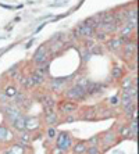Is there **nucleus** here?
<instances>
[{
    "label": "nucleus",
    "mask_w": 139,
    "mask_h": 154,
    "mask_svg": "<svg viewBox=\"0 0 139 154\" xmlns=\"http://www.w3.org/2000/svg\"><path fill=\"white\" fill-rule=\"evenodd\" d=\"M63 96L65 97V100H71V101H75V103H79V101H85L88 99V94L85 92V88L77 85H71L70 88L63 90Z\"/></svg>",
    "instance_id": "obj_1"
},
{
    "label": "nucleus",
    "mask_w": 139,
    "mask_h": 154,
    "mask_svg": "<svg viewBox=\"0 0 139 154\" xmlns=\"http://www.w3.org/2000/svg\"><path fill=\"white\" fill-rule=\"evenodd\" d=\"M54 140H56V144H54V146L58 147V149H61L64 153H70V151H71V147L75 142L74 137H72V135L70 132H67V131L58 132Z\"/></svg>",
    "instance_id": "obj_2"
},
{
    "label": "nucleus",
    "mask_w": 139,
    "mask_h": 154,
    "mask_svg": "<svg viewBox=\"0 0 139 154\" xmlns=\"http://www.w3.org/2000/svg\"><path fill=\"white\" fill-rule=\"evenodd\" d=\"M120 140L118 139V135L115 133V131H113V129H109V131H106L104 133H102L100 135V144H102V151H106L109 150V149H111L113 146H115V144L120 143Z\"/></svg>",
    "instance_id": "obj_3"
},
{
    "label": "nucleus",
    "mask_w": 139,
    "mask_h": 154,
    "mask_svg": "<svg viewBox=\"0 0 139 154\" xmlns=\"http://www.w3.org/2000/svg\"><path fill=\"white\" fill-rule=\"evenodd\" d=\"M2 112H3V117H4V122L10 125L11 122H14L22 114V110L10 101L6 106H2Z\"/></svg>",
    "instance_id": "obj_4"
},
{
    "label": "nucleus",
    "mask_w": 139,
    "mask_h": 154,
    "mask_svg": "<svg viewBox=\"0 0 139 154\" xmlns=\"http://www.w3.org/2000/svg\"><path fill=\"white\" fill-rule=\"evenodd\" d=\"M32 63H35L36 65H42V64H47L50 63V54L47 50V45H40L38 49L35 50L32 56Z\"/></svg>",
    "instance_id": "obj_5"
},
{
    "label": "nucleus",
    "mask_w": 139,
    "mask_h": 154,
    "mask_svg": "<svg viewBox=\"0 0 139 154\" xmlns=\"http://www.w3.org/2000/svg\"><path fill=\"white\" fill-rule=\"evenodd\" d=\"M79 104L75 103V101L71 100H60L57 103V110H58V114L61 115H67V114H74V112H78L79 111Z\"/></svg>",
    "instance_id": "obj_6"
},
{
    "label": "nucleus",
    "mask_w": 139,
    "mask_h": 154,
    "mask_svg": "<svg viewBox=\"0 0 139 154\" xmlns=\"http://www.w3.org/2000/svg\"><path fill=\"white\" fill-rule=\"evenodd\" d=\"M136 46H138V43H136V39L134 40L131 38V39L128 40V42H125L124 45H122V57L125 61H131L134 60V58H136Z\"/></svg>",
    "instance_id": "obj_7"
},
{
    "label": "nucleus",
    "mask_w": 139,
    "mask_h": 154,
    "mask_svg": "<svg viewBox=\"0 0 139 154\" xmlns=\"http://www.w3.org/2000/svg\"><path fill=\"white\" fill-rule=\"evenodd\" d=\"M72 81V76L70 78H54L50 79L49 82V90L50 92H56V93H60L65 89V86Z\"/></svg>",
    "instance_id": "obj_8"
},
{
    "label": "nucleus",
    "mask_w": 139,
    "mask_h": 154,
    "mask_svg": "<svg viewBox=\"0 0 139 154\" xmlns=\"http://www.w3.org/2000/svg\"><path fill=\"white\" fill-rule=\"evenodd\" d=\"M57 99L50 93H43L42 96V104H43V110H45V114H49L52 111H56V107H57Z\"/></svg>",
    "instance_id": "obj_9"
},
{
    "label": "nucleus",
    "mask_w": 139,
    "mask_h": 154,
    "mask_svg": "<svg viewBox=\"0 0 139 154\" xmlns=\"http://www.w3.org/2000/svg\"><path fill=\"white\" fill-rule=\"evenodd\" d=\"M79 119L82 121H97L99 119V114H97L96 107H85L79 108Z\"/></svg>",
    "instance_id": "obj_10"
},
{
    "label": "nucleus",
    "mask_w": 139,
    "mask_h": 154,
    "mask_svg": "<svg viewBox=\"0 0 139 154\" xmlns=\"http://www.w3.org/2000/svg\"><path fill=\"white\" fill-rule=\"evenodd\" d=\"M14 140V133L8 129V126L6 124H0V144H10Z\"/></svg>",
    "instance_id": "obj_11"
},
{
    "label": "nucleus",
    "mask_w": 139,
    "mask_h": 154,
    "mask_svg": "<svg viewBox=\"0 0 139 154\" xmlns=\"http://www.w3.org/2000/svg\"><path fill=\"white\" fill-rule=\"evenodd\" d=\"M42 128V121L39 117H27L25 119V131L28 132H38Z\"/></svg>",
    "instance_id": "obj_12"
},
{
    "label": "nucleus",
    "mask_w": 139,
    "mask_h": 154,
    "mask_svg": "<svg viewBox=\"0 0 139 154\" xmlns=\"http://www.w3.org/2000/svg\"><path fill=\"white\" fill-rule=\"evenodd\" d=\"M74 29L77 31V33L79 35V38H93V36H95V32H96V29L95 28L85 25L84 22H79Z\"/></svg>",
    "instance_id": "obj_13"
},
{
    "label": "nucleus",
    "mask_w": 139,
    "mask_h": 154,
    "mask_svg": "<svg viewBox=\"0 0 139 154\" xmlns=\"http://www.w3.org/2000/svg\"><path fill=\"white\" fill-rule=\"evenodd\" d=\"M104 88H106V85H104V83L92 82V81H90L89 85L85 88V92H86V94H88V96H96V94L103 93Z\"/></svg>",
    "instance_id": "obj_14"
},
{
    "label": "nucleus",
    "mask_w": 139,
    "mask_h": 154,
    "mask_svg": "<svg viewBox=\"0 0 139 154\" xmlns=\"http://www.w3.org/2000/svg\"><path fill=\"white\" fill-rule=\"evenodd\" d=\"M43 119H45V124H46L47 126H57L61 124V117H60V114L56 111L45 114V118Z\"/></svg>",
    "instance_id": "obj_15"
},
{
    "label": "nucleus",
    "mask_w": 139,
    "mask_h": 154,
    "mask_svg": "<svg viewBox=\"0 0 139 154\" xmlns=\"http://www.w3.org/2000/svg\"><path fill=\"white\" fill-rule=\"evenodd\" d=\"M106 47H107V50L113 51V53H117V51L121 50L122 42L120 40L118 36H114V38H111V39L109 38V39L106 40Z\"/></svg>",
    "instance_id": "obj_16"
},
{
    "label": "nucleus",
    "mask_w": 139,
    "mask_h": 154,
    "mask_svg": "<svg viewBox=\"0 0 139 154\" xmlns=\"http://www.w3.org/2000/svg\"><path fill=\"white\" fill-rule=\"evenodd\" d=\"M115 133H117L121 139H132L131 131H129V128H128L127 124H120V125H117V131H115Z\"/></svg>",
    "instance_id": "obj_17"
},
{
    "label": "nucleus",
    "mask_w": 139,
    "mask_h": 154,
    "mask_svg": "<svg viewBox=\"0 0 139 154\" xmlns=\"http://www.w3.org/2000/svg\"><path fill=\"white\" fill-rule=\"evenodd\" d=\"M25 119H27V115L21 114L14 122H11V124H10L11 128L14 129L15 132H21V131H25Z\"/></svg>",
    "instance_id": "obj_18"
},
{
    "label": "nucleus",
    "mask_w": 139,
    "mask_h": 154,
    "mask_svg": "<svg viewBox=\"0 0 139 154\" xmlns=\"http://www.w3.org/2000/svg\"><path fill=\"white\" fill-rule=\"evenodd\" d=\"M86 149H88L86 140H78V142H74V144L71 147V151L74 154H85Z\"/></svg>",
    "instance_id": "obj_19"
},
{
    "label": "nucleus",
    "mask_w": 139,
    "mask_h": 154,
    "mask_svg": "<svg viewBox=\"0 0 139 154\" xmlns=\"http://www.w3.org/2000/svg\"><path fill=\"white\" fill-rule=\"evenodd\" d=\"M17 92H18V86L15 85L14 82L8 83V85H6V86L3 88V93L6 94L8 99H13V97L17 94Z\"/></svg>",
    "instance_id": "obj_20"
},
{
    "label": "nucleus",
    "mask_w": 139,
    "mask_h": 154,
    "mask_svg": "<svg viewBox=\"0 0 139 154\" xmlns=\"http://www.w3.org/2000/svg\"><path fill=\"white\" fill-rule=\"evenodd\" d=\"M15 140H17V142H21V143H25V144H31V142H32V135H31V132H28V131H21V132H18Z\"/></svg>",
    "instance_id": "obj_21"
},
{
    "label": "nucleus",
    "mask_w": 139,
    "mask_h": 154,
    "mask_svg": "<svg viewBox=\"0 0 139 154\" xmlns=\"http://www.w3.org/2000/svg\"><path fill=\"white\" fill-rule=\"evenodd\" d=\"M124 74H125L124 67H120V65H114V67L111 68L110 76H111L113 79H115V81H118V79L124 78Z\"/></svg>",
    "instance_id": "obj_22"
},
{
    "label": "nucleus",
    "mask_w": 139,
    "mask_h": 154,
    "mask_svg": "<svg viewBox=\"0 0 139 154\" xmlns=\"http://www.w3.org/2000/svg\"><path fill=\"white\" fill-rule=\"evenodd\" d=\"M128 128H129V131H131L132 139H136V135H138V117H134V118L129 119Z\"/></svg>",
    "instance_id": "obj_23"
},
{
    "label": "nucleus",
    "mask_w": 139,
    "mask_h": 154,
    "mask_svg": "<svg viewBox=\"0 0 139 154\" xmlns=\"http://www.w3.org/2000/svg\"><path fill=\"white\" fill-rule=\"evenodd\" d=\"M89 50H90V53H92V56H102V54L104 53V47L102 43H95Z\"/></svg>",
    "instance_id": "obj_24"
},
{
    "label": "nucleus",
    "mask_w": 139,
    "mask_h": 154,
    "mask_svg": "<svg viewBox=\"0 0 139 154\" xmlns=\"http://www.w3.org/2000/svg\"><path fill=\"white\" fill-rule=\"evenodd\" d=\"M49 67H50V64L47 63V64H42V65H38V68L35 69L38 74H40L42 76H45V78H47L49 76V72H50V69H49Z\"/></svg>",
    "instance_id": "obj_25"
},
{
    "label": "nucleus",
    "mask_w": 139,
    "mask_h": 154,
    "mask_svg": "<svg viewBox=\"0 0 139 154\" xmlns=\"http://www.w3.org/2000/svg\"><path fill=\"white\" fill-rule=\"evenodd\" d=\"M121 89H129L132 86H135L136 83L134 82V78L131 76H125V78H121Z\"/></svg>",
    "instance_id": "obj_26"
},
{
    "label": "nucleus",
    "mask_w": 139,
    "mask_h": 154,
    "mask_svg": "<svg viewBox=\"0 0 139 154\" xmlns=\"http://www.w3.org/2000/svg\"><path fill=\"white\" fill-rule=\"evenodd\" d=\"M93 38H95L97 42L103 43V42H106V40L109 39V35H107L104 31H102V29H96V32H95V36H93Z\"/></svg>",
    "instance_id": "obj_27"
},
{
    "label": "nucleus",
    "mask_w": 139,
    "mask_h": 154,
    "mask_svg": "<svg viewBox=\"0 0 139 154\" xmlns=\"http://www.w3.org/2000/svg\"><path fill=\"white\" fill-rule=\"evenodd\" d=\"M79 119V115L77 112L74 114H67L64 118H61V124H71V122H75Z\"/></svg>",
    "instance_id": "obj_28"
},
{
    "label": "nucleus",
    "mask_w": 139,
    "mask_h": 154,
    "mask_svg": "<svg viewBox=\"0 0 139 154\" xmlns=\"http://www.w3.org/2000/svg\"><path fill=\"white\" fill-rule=\"evenodd\" d=\"M86 144L88 146H100V133L90 136L89 139L86 140Z\"/></svg>",
    "instance_id": "obj_29"
},
{
    "label": "nucleus",
    "mask_w": 139,
    "mask_h": 154,
    "mask_svg": "<svg viewBox=\"0 0 139 154\" xmlns=\"http://www.w3.org/2000/svg\"><path fill=\"white\" fill-rule=\"evenodd\" d=\"M58 131L56 129V126H47V131H46V136L49 140H54L56 136H57Z\"/></svg>",
    "instance_id": "obj_30"
},
{
    "label": "nucleus",
    "mask_w": 139,
    "mask_h": 154,
    "mask_svg": "<svg viewBox=\"0 0 139 154\" xmlns=\"http://www.w3.org/2000/svg\"><path fill=\"white\" fill-rule=\"evenodd\" d=\"M85 154H103V151L99 146H88Z\"/></svg>",
    "instance_id": "obj_31"
},
{
    "label": "nucleus",
    "mask_w": 139,
    "mask_h": 154,
    "mask_svg": "<svg viewBox=\"0 0 139 154\" xmlns=\"http://www.w3.org/2000/svg\"><path fill=\"white\" fill-rule=\"evenodd\" d=\"M107 104H109L110 107H117V106H120V97H118V94L110 97V99H109V101H107Z\"/></svg>",
    "instance_id": "obj_32"
},
{
    "label": "nucleus",
    "mask_w": 139,
    "mask_h": 154,
    "mask_svg": "<svg viewBox=\"0 0 139 154\" xmlns=\"http://www.w3.org/2000/svg\"><path fill=\"white\" fill-rule=\"evenodd\" d=\"M89 82H90V79L85 78V76H81V78H78V81H77V85L82 86V88H86V86L89 85Z\"/></svg>",
    "instance_id": "obj_33"
},
{
    "label": "nucleus",
    "mask_w": 139,
    "mask_h": 154,
    "mask_svg": "<svg viewBox=\"0 0 139 154\" xmlns=\"http://www.w3.org/2000/svg\"><path fill=\"white\" fill-rule=\"evenodd\" d=\"M95 43L96 42H95L93 38H84V46H85V49H90Z\"/></svg>",
    "instance_id": "obj_34"
},
{
    "label": "nucleus",
    "mask_w": 139,
    "mask_h": 154,
    "mask_svg": "<svg viewBox=\"0 0 139 154\" xmlns=\"http://www.w3.org/2000/svg\"><path fill=\"white\" fill-rule=\"evenodd\" d=\"M17 81H18V83L21 85V88L27 89V81H28V75H24V74H21V75H20V78H18Z\"/></svg>",
    "instance_id": "obj_35"
},
{
    "label": "nucleus",
    "mask_w": 139,
    "mask_h": 154,
    "mask_svg": "<svg viewBox=\"0 0 139 154\" xmlns=\"http://www.w3.org/2000/svg\"><path fill=\"white\" fill-rule=\"evenodd\" d=\"M90 57H92V53H90L89 49H85L84 50V54H82V63L85 64V63H88V61L90 60Z\"/></svg>",
    "instance_id": "obj_36"
},
{
    "label": "nucleus",
    "mask_w": 139,
    "mask_h": 154,
    "mask_svg": "<svg viewBox=\"0 0 139 154\" xmlns=\"http://www.w3.org/2000/svg\"><path fill=\"white\" fill-rule=\"evenodd\" d=\"M49 154H65V153L61 150V149H58V147L53 146L52 149H50V153H49Z\"/></svg>",
    "instance_id": "obj_37"
},
{
    "label": "nucleus",
    "mask_w": 139,
    "mask_h": 154,
    "mask_svg": "<svg viewBox=\"0 0 139 154\" xmlns=\"http://www.w3.org/2000/svg\"><path fill=\"white\" fill-rule=\"evenodd\" d=\"M18 67H20V64H18V63H17V64H14L13 67H10V69H8V71L6 72V75H11V74H14V72L17 71V69H20Z\"/></svg>",
    "instance_id": "obj_38"
},
{
    "label": "nucleus",
    "mask_w": 139,
    "mask_h": 154,
    "mask_svg": "<svg viewBox=\"0 0 139 154\" xmlns=\"http://www.w3.org/2000/svg\"><path fill=\"white\" fill-rule=\"evenodd\" d=\"M0 154H13V151H11L10 150V147H4V149H3V150H2V153H0Z\"/></svg>",
    "instance_id": "obj_39"
},
{
    "label": "nucleus",
    "mask_w": 139,
    "mask_h": 154,
    "mask_svg": "<svg viewBox=\"0 0 139 154\" xmlns=\"http://www.w3.org/2000/svg\"><path fill=\"white\" fill-rule=\"evenodd\" d=\"M33 42H35V39H31V40H29V42L27 43V46H25V49H29V47H31V46L33 45Z\"/></svg>",
    "instance_id": "obj_40"
},
{
    "label": "nucleus",
    "mask_w": 139,
    "mask_h": 154,
    "mask_svg": "<svg viewBox=\"0 0 139 154\" xmlns=\"http://www.w3.org/2000/svg\"><path fill=\"white\" fill-rule=\"evenodd\" d=\"M46 24H47V22H45V24H42V25H40V26H39V28H38V29H36V32H39V31H40V29H42V28H43V26H45V25H46Z\"/></svg>",
    "instance_id": "obj_41"
}]
</instances>
